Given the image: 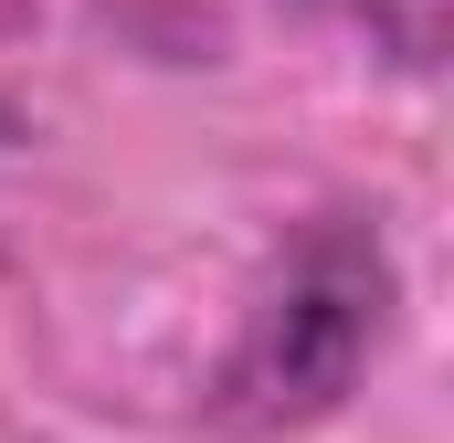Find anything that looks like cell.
<instances>
[{"mask_svg": "<svg viewBox=\"0 0 454 443\" xmlns=\"http://www.w3.org/2000/svg\"><path fill=\"white\" fill-rule=\"evenodd\" d=\"M380 328H391V253H380V232L348 222V212H317L286 243V264L264 275L223 380H212V412L232 433L317 423V412L348 401V380L380 348Z\"/></svg>", "mask_w": 454, "mask_h": 443, "instance_id": "6da1fadb", "label": "cell"}, {"mask_svg": "<svg viewBox=\"0 0 454 443\" xmlns=\"http://www.w3.org/2000/svg\"><path fill=\"white\" fill-rule=\"evenodd\" d=\"M307 11H328L348 32H370L391 64H412V74H434L444 64V0H307Z\"/></svg>", "mask_w": 454, "mask_h": 443, "instance_id": "7a4b0ae2", "label": "cell"}]
</instances>
